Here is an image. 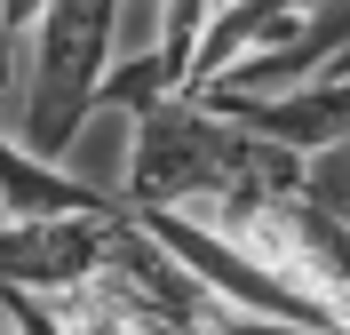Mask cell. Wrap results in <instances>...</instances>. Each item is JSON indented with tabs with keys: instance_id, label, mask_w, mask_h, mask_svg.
Wrapping results in <instances>:
<instances>
[{
	"instance_id": "obj_1",
	"label": "cell",
	"mask_w": 350,
	"mask_h": 335,
	"mask_svg": "<svg viewBox=\"0 0 350 335\" xmlns=\"http://www.w3.org/2000/svg\"><path fill=\"white\" fill-rule=\"evenodd\" d=\"M310 184V152L279 144V136L247 128L239 112L207 104V96H152L128 112V176L120 200L135 208H175V216L223 223L239 208Z\"/></svg>"
},
{
	"instance_id": "obj_2",
	"label": "cell",
	"mask_w": 350,
	"mask_h": 335,
	"mask_svg": "<svg viewBox=\"0 0 350 335\" xmlns=\"http://www.w3.org/2000/svg\"><path fill=\"white\" fill-rule=\"evenodd\" d=\"M120 0H40V16L24 32L32 64H24L16 88V136L32 152L64 160L80 144V128L96 120V96H104V72L120 56Z\"/></svg>"
},
{
	"instance_id": "obj_3",
	"label": "cell",
	"mask_w": 350,
	"mask_h": 335,
	"mask_svg": "<svg viewBox=\"0 0 350 335\" xmlns=\"http://www.w3.org/2000/svg\"><path fill=\"white\" fill-rule=\"evenodd\" d=\"M128 200L111 208H64V216H0V319L40 327L48 295L80 288L111 264Z\"/></svg>"
},
{
	"instance_id": "obj_4",
	"label": "cell",
	"mask_w": 350,
	"mask_h": 335,
	"mask_svg": "<svg viewBox=\"0 0 350 335\" xmlns=\"http://www.w3.org/2000/svg\"><path fill=\"white\" fill-rule=\"evenodd\" d=\"M32 16H40V0H0V24H8V40H24V32H32Z\"/></svg>"
},
{
	"instance_id": "obj_5",
	"label": "cell",
	"mask_w": 350,
	"mask_h": 335,
	"mask_svg": "<svg viewBox=\"0 0 350 335\" xmlns=\"http://www.w3.org/2000/svg\"><path fill=\"white\" fill-rule=\"evenodd\" d=\"M16 96V40H8V24H0V104Z\"/></svg>"
},
{
	"instance_id": "obj_6",
	"label": "cell",
	"mask_w": 350,
	"mask_h": 335,
	"mask_svg": "<svg viewBox=\"0 0 350 335\" xmlns=\"http://www.w3.org/2000/svg\"><path fill=\"white\" fill-rule=\"evenodd\" d=\"M120 8H135V0H120Z\"/></svg>"
}]
</instances>
